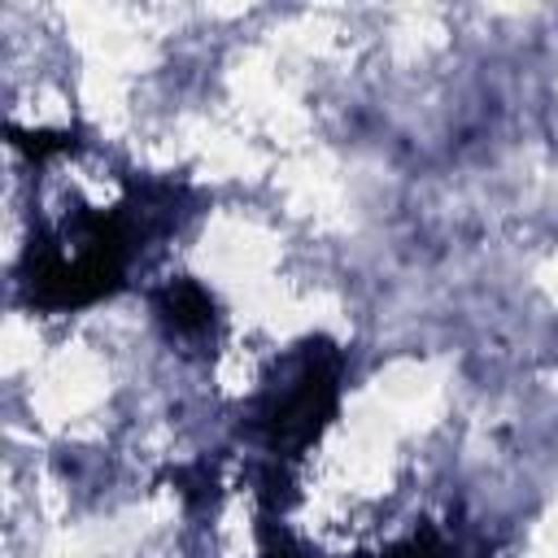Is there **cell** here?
Wrapping results in <instances>:
<instances>
[{
  "instance_id": "7a4b0ae2",
  "label": "cell",
  "mask_w": 558,
  "mask_h": 558,
  "mask_svg": "<svg viewBox=\"0 0 558 558\" xmlns=\"http://www.w3.org/2000/svg\"><path fill=\"white\" fill-rule=\"evenodd\" d=\"M340 384L344 353L331 340L314 336L283 353L244 414V432L262 449V462L296 466L301 453H310V445H318V436L336 418Z\"/></svg>"
},
{
  "instance_id": "6da1fadb",
  "label": "cell",
  "mask_w": 558,
  "mask_h": 558,
  "mask_svg": "<svg viewBox=\"0 0 558 558\" xmlns=\"http://www.w3.org/2000/svg\"><path fill=\"white\" fill-rule=\"evenodd\" d=\"M187 187L170 179L126 183L118 205H74L31 235L17 283L39 310H83L118 288L148 240L170 235L187 218Z\"/></svg>"
},
{
  "instance_id": "277c9868",
  "label": "cell",
  "mask_w": 558,
  "mask_h": 558,
  "mask_svg": "<svg viewBox=\"0 0 558 558\" xmlns=\"http://www.w3.org/2000/svg\"><path fill=\"white\" fill-rule=\"evenodd\" d=\"M379 558H488V545L449 523H418L410 536L388 545Z\"/></svg>"
},
{
  "instance_id": "3957f363",
  "label": "cell",
  "mask_w": 558,
  "mask_h": 558,
  "mask_svg": "<svg viewBox=\"0 0 558 558\" xmlns=\"http://www.w3.org/2000/svg\"><path fill=\"white\" fill-rule=\"evenodd\" d=\"M157 318L170 340H205L218 327V305L196 279H166L157 288Z\"/></svg>"
}]
</instances>
